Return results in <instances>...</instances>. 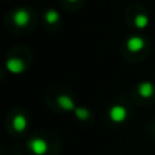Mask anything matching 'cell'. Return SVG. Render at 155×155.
<instances>
[{
	"label": "cell",
	"instance_id": "cell-7",
	"mask_svg": "<svg viewBox=\"0 0 155 155\" xmlns=\"http://www.w3.org/2000/svg\"><path fill=\"white\" fill-rule=\"evenodd\" d=\"M57 104L64 110H75V104H74L72 99L67 95H60L59 98H57Z\"/></svg>",
	"mask_w": 155,
	"mask_h": 155
},
{
	"label": "cell",
	"instance_id": "cell-9",
	"mask_svg": "<svg viewBox=\"0 0 155 155\" xmlns=\"http://www.w3.org/2000/svg\"><path fill=\"white\" fill-rule=\"evenodd\" d=\"M75 116L80 120H86L88 117V110L87 109H83V107H75Z\"/></svg>",
	"mask_w": 155,
	"mask_h": 155
},
{
	"label": "cell",
	"instance_id": "cell-4",
	"mask_svg": "<svg viewBox=\"0 0 155 155\" xmlns=\"http://www.w3.org/2000/svg\"><path fill=\"white\" fill-rule=\"evenodd\" d=\"M7 68L12 74H21L25 67H23V63L19 59H11L7 61Z\"/></svg>",
	"mask_w": 155,
	"mask_h": 155
},
{
	"label": "cell",
	"instance_id": "cell-11",
	"mask_svg": "<svg viewBox=\"0 0 155 155\" xmlns=\"http://www.w3.org/2000/svg\"><path fill=\"white\" fill-rule=\"evenodd\" d=\"M57 19H59V14L54 12V11H48V14H46V21H48L49 23H54V22H57Z\"/></svg>",
	"mask_w": 155,
	"mask_h": 155
},
{
	"label": "cell",
	"instance_id": "cell-3",
	"mask_svg": "<svg viewBox=\"0 0 155 155\" xmlns=\"http://www.w3.org/2000/svg\"><path fill=\"white\" fill-rule=\"evenodd\" d=\"M127 45H128V49L131 52H139L140 49L144 46V40L140 37H137V35H135V37H131L128 40V42H127Z\"/></svg>",
	"mask_w": 155,
	"mask_h": 155
},
{
	"label": "cell",
	"instance_id": "cell-5",
	"mask_svg": "<svg viewBox=\"0 0 155 155\" xmlns=\"http://www.w3.org/2000/svg\"><path fill=\"white\" fill-rule=\"evenodd\" d=\"M12 127H14V129H15L16 132H23L25 129H26V127H27L26 117H25L23 114L15 116V118H14V121H12Z\"/></svg>",
	"mask_w": 155,
	"mask_h": 155
},
{
	"label": "cell",
	"instance_id": "cell-1",
	"mask_svg": "<svg viewBox=\"0 0 155 155\" xmlns=\"http://www.w3.org/2000/svg\"><path fill=\"white\" fill-rule=\"evenodd\" d=\"M110 118L114 123H123L127 118V109L121 105H116L110 109Z\"/></svg>",
	"mask_w": 155,
	"mask_h": 155
},
{
	"label": "cell",
	"instance_id": "cell-8",
	"mask_svg": "<svg viewBox=\"0 0 155 155\" xmlns=\"http://www.w3.org/2000/svg\"><path fill=\"white\" fill-rule=\"evenodd\" d=\"M154 93V86L151 84V83L148 82H144L142 83V84L139 86V94L142 97H144V98H148V97H151Z\"/></svg>",
	"mask_w": 155,
	"mask_h": 155
},
{
	"label": "cell",
	"instance_id": "cell-10",
	"mask_svg": "<svg viewBox=\"0 0 155 155\" xmlns=\"http://www.w3.org/2000/svg\"><path fill=\"white\" fill-rule=\"evenodd\" d=\"M135 23H136L137 27L143 29V27L147 26L148 19H147V16H144V15H137V16H136V21H135Z\"/></svg>",
	"mask_w": 155,
	"mask_h": 155
},
{
	"label": "cell",
	"instance_id": "cell-6",
	"mask_svg": "<svg viewBox=\"0 0 155 155\" xmlns=\"http://www.w3.org/2000/svg\"><path fill=\"white\" fill-rule=\"evenodd\" d=\"M29 19H30V15L26 10H19V11H16L15 15H14V21H15V23L19 25V26H25V25L29 22Z\"/></svg>",
	"mask_w": 155,
	"mask_h": 155
},
{
	"label": "cell",
	"instance_id": "cell-12",
	"mask_svg": "<svg viewBox=\"0 0 155 155\" xmlns=\"http://www.w3.org/2000/svg\"><path fill=\"white\" fill-rule=\"evenodd\" d=\"M71 2H74V0H71Z\"/></svg>",
	"mask_w": 155,
	"mask_h": 155
},
{
	"label": "cell",
	"instance_id": "cell-2",
	"mask_svg": "<svg viewBox=\"0 0 155 155\" xmlns=\"http://www.w3.org/2000/svg\"><path fill=\"white\" fill-rule=\"evenodd\" d=\"M30 148L35 155H44L48 151V144L42 139H34L30 142Z\"/></svg>",
	"mask_w": 155,
	"mask_h": 155
}]
</instances>
